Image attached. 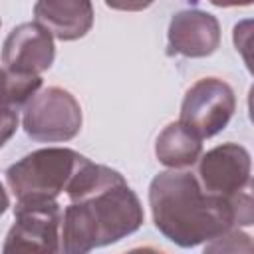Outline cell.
<instances>
[{
    "label": "cell",
    "mask_w": 254,
    "mask_h": 254,
    "mask_svg": "<svg viewBox=\"0 0 254 254\" xmlns=\"http://www.w3.org/2000/svg\"><path fill=\"white\" fill-rule=\"evenodd\" d=\"M234 109V89L218 77H202L187 89L179 121L192 129L200 139H210L228 125Z\"/></svg>",
    "instance_id": "obj_6"
},
{
    "label": "cell",
    "mask_w": 254,
    "mask_h": 254,
    "mask_svg": "<svg viewBox=\"0 0 254 254\" xmlns=\"http://www.w3.org/2000/svg\"><path fill=\"white\" fill-rule=\"evenodd\" d=\"M69 204L62 210L60 252L85 254L137 232L145 212L125 177L89 159L65 189Z\"/></svg>",
    "instance_id": "obj_1"
},
{
    "label": "cell",
    "mask_w": 254,
    "mask_h": 254,
    "mask_svg": "<svg viewBox=\"0 0 254 254\" xmlns=\"http://www.w3.org/2000/svg\"><path fill=\"white\" fill-rule=\"evenodd\" d=\"M204 252H252V240L240 228H230L224 234L208 240Z\"/></svg>",
    "instance_id": "obj_13"
},
{
    "label": "cell",
    "mask_w": 254,
    "mask_h": 254,
    "mask_svg": "<svg viewBox=\"0 0 254 254\" xmlns=\"http://www.w3.org/2000/svg\"><path fill=\"white\" fill-rule=\"evenodd\" d=\"M155 0H105V4L113 10H121V12H141L145 8H149Z\"/></svg>",
    "instance_id": "obj_15"
},
{
    "label": "cell",
    "mask_w": 254,
    "mask_h": 254,
    "mask_svg": "<svg viewBox=\"0 0 254 254\" xmlns=\"http://www.w3.org/2000/svg\"><path fill=\"white\" fill-rule=\"evenodd\" d=\"M155 155L169 169H189L202 155V139L185 123L173 121L159 133Z\"/></svg>",
    "instance_id": "obj_11"
},
{
    "label": "cell",
    "mask_w": 254,
    "mask_h": 254,
    "mask_svg": "<svg viewBox=\"0 0 254 254\" xmlns=\"http://www.w3.org/2000/svg\"><path fill=\"white\" fill-rule=\"evenodd\" d=\"M169 54L185 58H206L220 46V24L216 16L202 10L177 12L167 30Z\"/></svg>",
    "instance_id": "obj_9"
},
{
    "label": "cell",
    "mask_w": 254,
    "mask_h": 254,
    "mask_svg": "<svg viewBox=\"0 0 254 254\" xmlns=\"http://www.w3.org/2000/svg\"><path fill=\"white\" fill-rule=\"evenodd\" d=\"M194 165L198 185L210 194L230 198L250 189L252 159L248 149L238 143H222L200 155Z\"/></svg>",
    "instance_id": "obj_7"
},
{
    "label": "cell",
    "mask_w": 254,
    "mask_h": 254,
    "mask_svg": "<svg viewBox=\"0 0 254 254\" xmlns=\"http://www.w3.org/2000/svg\"><path fill=\"white\" fill-rule=\"evenodd\" d=\"M0 24H2V22H0Z\"/></svg>",
    "instance_id": "obj_18"
},
{
    "label": "cell",
    "mask_w": 254,
    "mask_h": 254,
    "mask_svg": "<svg viewBox=\"0 0 254 254\" xmlns=\"http://www.w3.org/2000/svg\"><path fill=\"white\" fill-rule=\"evenodd\" d=\"M8 206H10V196H8L6 189H4V185L0 183V216L8 210Z\"/></svg>",
    "instance_id": "obj_17"
},
{
    "label": "cell",
    "mask_w": 254,
    "mask_h": 254,
    "mask_svg": "<svg viewBox=\"0 0 254 254\" xmlns=\"http://www.w3.org/2000/svg\"><path fill=\"white\" fill-rule=\"evenodd\" d=\"M79 101L64 87L52 85L38 91L26 105L22 127L38 143H62L73 139L81 129Z\"/></svg>",
    "instance_id": "obj_4"
},
{
    "label": "cell",
    "mask_w": 254,
    "mask_h": 254,
    "mask_svg": "<svg viewBox=\"0 0 254 254\" xmlns=\"http://www.w3.org/2000/svg\"><path fill=\"white\" fill-rule=\"evenodd\" d=\"M18 129V111L6 105H0V149L12 139Z\"/></svg>",
    "instance_id": "obj_14"
},
{
    "label": "cell",
    "mask_w": 254,
    "mask_h": 254,
    "mask_svg": "<svg viewBox=\"0 0 254 254\" xmlns=\"http://www.w3.org/2000/svg\"><path fill=\"white\" fill-rule=\"evenodd\" d=\"M42 87V75L0 67V105L20 109Z\"/></svg>",
    "instance_id": "obj_12"
},
{
    "label": "cell",
    "mask_w": 254,
    "mask_h": 254,
    "mask_svg": "<svg viewBox=\"0 0 254 254\" xmlns=\"http://www.w3.org/2000/svg\"><path fill=\"white\" fill-rule=\"evenodd\" d=\"M87 157L67 147H44L8 167L6 183L18 200H52L65 192Z\"/></svg>",
    "instance_id": "obj_3"
},
{
    "label": "cell",
    "mask_w": 254,
    "mask_h": 254,
    "mask_svg": "<svg viewBox=\"0 0 254 254\" xmlns=\"http://www.w3.org/2000/svg\"><path fill=\"white\" fill-rule=\"evenodd\" d=\"M34 18L54 38L73 42L91 30L93 4L91 0H38Z\"/></svg>",
    "instance_id": "obj_10"
},
{
    "label": "cell",
    "mask_w": 254,
    "mask_h": 254,
    "mask_svg": "<svg viewBox=\"0 0 254 254\" xmlns=\"http://www.w3.org/2000/svg\"><path fill=\"white\" fill-rule=\"evenodd\" d=\"M54 58V36L38 22H24L16 26L2 46V64L12 71L40 75L52 67Z\"/></svg>",
    "instance_id": "obj_8"
},
{
    "label": "cell",
    "mask_w": 254,
    "mask_h": 254,
    "mask_svg": "<svg viewBox=\"0 0 254 254\" xmlns=\"http://www.w3.org/2000/svg\"><path fill=\"white\" fill-rule=\"evenodd\" d=\"M149 206L155 228L173 244L192 248L230 228L254 222L252 187L224 198L202 190L194 173L169 169L153 177Z\"/></svg>",
    "instance_id": "obj_2"
},
{
    "label": "cell",
    "mask_w": 254,
    "mask_h": 254,
    "mask_svg": "<svg viewBox=\"0 0 254 254\" xmlns=\"http://www.w3.org/2000/svg\"><path fill=\"white\" fill-rule=\"evenodd\" d=\"M62 206L52 200H18L2 252H60Z\"/></svg>",
    "instance_id": "obj_5"
},
{
    "label": "cell",
    "mask_w": 254,
    "mask_h": 254,
    "mask_svg": "<svg viewBox=\"0 0 254 254\" xmlns=\"http://www.w3.org/2000/svg\"><path fill=\"white\" fill-rule=\"evenodd\" d=\"M192 4H196L198 0H189ZM212 6H218V8H232V6H250L252 0H208Z\"/></svg>",
    "instance_id": "obj_16"
}]
</instances>
